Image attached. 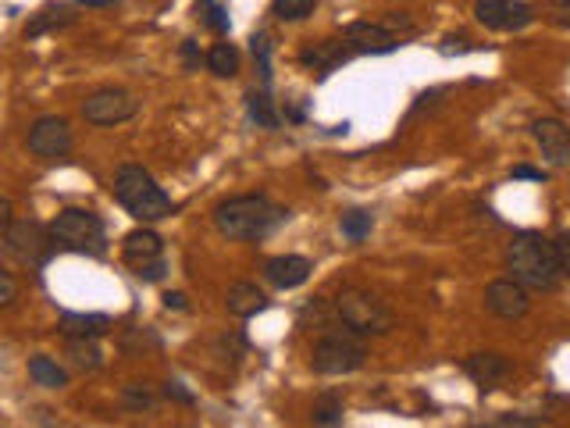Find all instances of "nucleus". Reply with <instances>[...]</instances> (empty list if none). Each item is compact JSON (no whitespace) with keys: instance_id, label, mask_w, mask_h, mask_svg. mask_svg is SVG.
<instances>
[{"instance_id":"obj_1","label":"nucleus","mask_w":570,"mask_h":428,"mask_svg":"<svg viewBox=\"0 0 570 428\" xmlns=\"http://www.w3.org/2000/svg\"><path fill=\"white\" fill-rule=\"evenodd\" d=\"M506 268L513 272V279L524 289H549L560 286V257H556L553 239L538 236V232H521L510 239L506 247Z\"/></svg>"},{"instance_id":"obj_2","label":"nucleus","mask_w":570,"mask_h":428,"mask_svg":"<svg viewBox=\"0 0 570 428\" xmlns=\"http://www.w3.org/2000/svg\"><path fill=\"white\" fill-rule=\"evenodd\" d=\"M285 218H289V211L271 204L261 193L232 197L214 211V225H218V232L228 239H264L268 232H275Z\"/></svg>"},{"instance_id":"obj_3","label":"nucleus","mask_w":570,"mask_h":428,"mask_svg":"<svg viewBox=\"0 0 570 428\" xmlns=\"http://www.w3.org/2000/svg\"><path fill=\"white\" fill-rule=\"evenodd\" d=\"M114 197L136 222H161L175 211L171 197L154 182V175L139 165H125L114 175Z\"/></svg>"},{"instance_id":"obj_4","label":"nucleus","mask_w":570,"mask_h":428,"mask_svg":"<svg viewBox=\"0 0 570 428\" xmlns=\"http://www.w3.org/2000/svg\"><path fill=\"white\" fill-rule=\"evenodd\" d=\"M367 361V343L360 339V332L346 329L325 332L310 350V368L318 375H350V371L364 368Z\"/></svg>"},{"instance_id":"obj_5","label":"nucleus","mask_w":570,"mask_h":428,"mask_svg":"<svg viewBox=\"0 0 570 428\" xmlns=\"http://www.w3.org/2000/svg\"><path fill=\"white\" fill-rule=\"evenodd\" d=\"M50 239L75 254H104V222L86 207H65L50 222Z\"/></svg>"},{"instance_id":"obj_6","label":"nucleus","mask_w":570,"mask_h":428,"mask_svg":"<svg viewBox=\"0 0 570 428\" xmlns=\"http://www.w3.org/2000/svg\"><path fill=\"white\" fill-rule=\"evenodd\" d=\"M335 314H339L342 325H350L360 336H385L396 325L389 307L364 289H342L339 300H335Z\"/></svg>"},{"instance_id":"obj_7","label":"nucleus","mask_w":570,"mask_h":428,"mask_svg":"<svg viewBox=\"0 0 570 428\" xmlns=\"http://www.w3.org/2000/svg\"><path fill=\"white\" fill-rule=\"evenodd\" d=\"M474 18L496 33H521L535 22V11L524 0H474Z\"/></svg>"},{"instance_id":"obj_8","label":"nucleus","mask_w":570,"mask_h":428,"mask_svg":"<svg viewBox=\"0 0 570 428\" xmlns=\"http://www.w3.org/2000/svg\"><path fill=\"white\" fill-rule=\"evenodd\" d=\"M139 111V100L125 90H97L82 100V118L93 125H118L129 122Z\"/></svg>"},{"instance_id":"obj_9","label":"nucleus","mask_w":570,"mask_h":428,"mask_svg":"<svg viewBox=\"0 0 570 428\" xmlns=\"http://www.w3.org/2000/svg\"><path fill=\"white\" fill-rule=\"evenodd\" d=\"M50 247H54V239L50 232L43 229L40 222H11L8 225V250L15 257L29 264H40L50 257Z\"/></svg>"},{"instance_id":"obj_10","label":"nucleus","mask_w":570,"mask_h":428,"mask_svg":"<svg viewBox=\"0 0 570 428\" xmlns=\"http://www.w3.org/2000/svg\"><path fill=\"white\" fill-rule=\"evenodd\" d=\"M29 150L43 161H57L72 150V129H68L65 118H40V122L29 129Z\"/></svg>"},{"instance_id":"obj_11","label":"nucleus","mask_w":570,"mask_h":428,"mask_svg":"<svg viewBox=\"0 0 570 428\" xmlns=\"http://www.w3.org/2000/svg\"><path fill=\"white\" fill-rule=\"evenodd\" d=\"M485 307H489L496 318L503 321H517L528 314L531 300H528V289L521 286L517 279H499L485 289Z\"/></svg>"},{"instance_id":"obj_12","label":"nucleus","mask_w":570,"mask_h":428,"mask_svg":"<svg viewBox=\"0 0 570 428\" xmlns=\"http://www.w3.org/2000/svg\"><path fill=\"white\" fill-rule=\"evenodd\" d=\"M531 136H535L538 150H542L549 165H570V125H563L560 118H538L531 125Z\"/></svg>"},{"instance_id":"obj_13","label":"nucleus","mask_w":570,"mask_h":428,"mask_svg":"<svg viewBox=\"0 0 570 428\" xmlns=\"http://www.w3.org/2000/svg\"><path fill=\"white\" fill-rule=\"evenodd\" d=\"M342 43L353 54H392L399 47V40L385 25H371V22H350L342 29Z\"/></svg>"},{"instance_id":"obj_14","label":"nucleus","mask_w":570,"mask_h":428,"mask_svg":"<svg viewBox=\"0 0 570 428\" xmlns=\"http://www.w3.org/2000/svg\"><path fill=\"white\" fill-rule=\"evenodd\" d=\"M310 272H314V264H310L307 257H300V254L271 257V261L264 264V275H268V282H271V286H278V289L303 286V282L310 279Z\"/></svg>"},{"instance_id":"obj_15","label":"nucleus","mask_w":570,"mask_h":428,"mask_svg":"<svg viewBox=\"0 0 570 428\" xmlns=\"http://www.w3.org/2000/svg\"><path fill=\"white\" fill-rule=\"evenodd\" d=\"M464 371L471 375L478 386H496V382H503L506 375L513 371L510 357L496 354V350H485V354H471L464 361Z\"/></svg>"},{"instance_id":"obj_16","label":"nucleus","mask_w":570,"mask_h":428,"mask_svg":"<svg viewBox=\"0 0 570 428\" xmlns=\"http://www.w3.org/2000/svg\"><path fill=\"white\" fill-rule=\"evenodd\" d=\"M161 236L157 232H150V229H136V232H129L125 236V243H122V254H125V261L132 264V268H143V264H150V261H157L161 257Z\"/></svg>"},{"instance_id":"obj_17","label":"nucleus","mask_w":570,"mask_h":428,"mask_svg":"<svg viewBox=\"0 0 570 428\" xmlns=\"http://www.w3.org/2000/svg\"><path fill=\"white\" fill-rule=\"evenodd\" d=\"M225 307L228 314H236V318H253V314H261L264 307H268V297H264L253 282H236V286L228 289Z\"/></svg>"},{"instance_id":"obj_18","label":"nucleus","mask_w":570,"mask_h":428,"mask_svg":"<svg viewBox=\"0 0 570 428\" xmlns=\"http://www.w3.org/2000/svg\"><path fill=\"white\" fill-rule=\"evenodd\" d=\"M111 329V318L107 314H82V311H68L61 314V332L68 339H97Z\"/></svg>"},{"instance_id":"obj_19","label":"nucleus","mask_w":570,"mask_h":428,"mask_svg":"<svg viewBox=\"0 0 570 428\" xmlns=\"http://www.w3.org/2000/svg\"><path fill=\"white\" fill-rule=\"evenodd\" d=\"M353 50L346 47V43H332V40H321V43H314V47H307L300 54V61L303 65H310V68H318V72H332V68H339L342 61L350 58Z\"/></svg>"},{"instance_id":"obj_20","label":"nucleus","mask_w":570,"mask_h":428,"mask_svg":"<svg viewBox=\"0 0 570 428\" xmlns=\"http://www.w3.org/2000/svg\"><path fill=\"white\" fill-rule=\"evenodd\" d=\"M29 375H33L36 386L43 389H61L68 386V371L61 368L57 361H50V357H29Z\"/></svg>"},{"instance_id":"obj_21","label":"nucleus","mask_w":570,"mask_h":428,"mask_svg":"<svg viewBox=\"0 0 570 428\" xmlns=\"http://www.w3.org/2000/svg\"><path fill=\"white\" fill-rule=\"evenodd\" d=\"M207 68H211L218 79H232V75L239 72V54L232 43H218V47H211V54H207Z\"/></svg>"},{"instance_id":"obj_22","label":"nucleus","mask_w":570,"mask_h":428,"mask_svg":"<svg viewBox=\"0 0 570 428\" xmlns=\"http://www.w3.org/2000/svg\"><path fill=\"white\" fill-rule=\"evenodd\" d=\"M314 8H318V0H275V4H271V11H275L282 22H303V18L314 15Z\"/></svg>"},{"instance_id":"obj_23","label":"nucleus","mask_w":570,"mask_h":428,"mask_svg":"<svg viewBox=\"0 0 570 428\" xmlns=\"http://www.w3.org/2000/svg\"><path fill=\"white\" fill-rule=\"evenodd\" d=\"M371 225H375L371 211H350V214H342V236L353 239V243H360V239L371 236Z\"/></svg>"},{"instance_id":"obj_24","label":"nucleus","mask_w":570,"mask_h":428,"mask_svg":"<svg viewBox=\"0 0 570 428\" xmlns=\"http://www.w3.org/2000/svg\"><path fill=\"white\" fill-rule=\"evenodd\" d=\"M250 118L261 129H278V111L271 107V100H268V93H250Z\"/></svg>"},{"instance_id":"obj_25","label":"nucleus","mask_w":570,"mask_h":428,"mask_svg":"<svg viewBox=\"0 0 570 428\" xmlns=\"http://www.w3.org/2000/svg\"><path fill=\"white\" fill-rule=\"evenodd\" d=\"M122 404L129 407V411H154V407H157L154 386H139V382H132V386H125Z\"/></svg>"},{"instance_id":"obj_26","label":"nucleus","mask_w":570,"mask_h":428,"mask_svg":"<svg viewBox=\"0 0 570 428\" xmlns=\"http://www.w3.org/2000/svg\"><path fill=\"white\" fill-rule=\"evenodd\" d=\"M68 354H72V361L79 364V368H100V350H97V343H93V339H72V343H68Z\"/></svg>"},{"instance_id":"obj_27","label":"nucleus","mask_w":570,"mask_h":428,"mask_svg":"<svg viewBox=\"0 0 570 428\" xmlns=\"http://www.w3.org/2000/svg\"><path fill=\"white\" fill-rule=\"evenodd\" d=\"M314 425H342V400L339 396H321L314 404Z\"/></svg>"},{"instance_id":"obj_28","label":"nucleus","mask_w":570,"mask_h":428,"mask_svg":"<svg viewBox=\"0 0 570 428\" xmlns=\"http://www.w3.org/2000/svg\"><path fill=\"white\" fill-rule=\"evenodd\" d=\"M549 22H556L560 29H570V0H546Z\"/></svg>"},{"instance_id":"obj_29","label":"nucleus","mask_w":570,"mask_h":428,"mask_svg":"<svg viewBox=\"0 0 570 428\" xmlns=\"http://www.w3.org/2000/svg\"><path fill=\"white\" fill-rule=\"evenodd\" d=\"M553 247H556V257H560V272L570 279V229H563L560 236L553 239Z\"/></svg>"},{"instance_id":"obj_30","label":"nucleus","mask_w":570,"mask_h":428,"mask_svg":"<svg viewBox=\"0 0 570 428\" xmlns=\"http://www.w3.org/2000/svg\"><path fill=\"white\" fill-rule=\"evenodd\" d=\"M15 297H18V282L8 272H0V307L15 304Z\"/></svg>"},{"instance_id":"obj_31","label":"nucleus","mask_w":570,"mask_h":428,"mask_svg":"<svg viewBox=\"0 0 570 428\" xmlns=\"http://www.w3.org/2000/svg\"><path fill=\"white\" fill-rule=\"evenodd\" d=\"M204 4H207V22H211L214 29H218V33H228V15H225V8H218L214 0H204Z\"/></svg>"},{"instance_id":"obj_32","label":"nucleus","mask_w":570,"mask_h":428,"mask_svg":"<svg viewBox=\"0 0 570 428\" xmlns=\"http://www.w3.org/2000/svg\"><path fill=\"white\" fill-rule=\"evenodd\" d=\"M54 22L61 25V22H68V18H54V11H47V15H40L33 25H29V29H25V36H40V33H47V29H50V25H54Z\"/></svg>"},{"instance_id":"obj_33","label":"nucleus","mask_w":570,"mask_h":428,"mask_svg":"<svg viewBox=\"0 0 570 428\" xmlns=\"http://www.w3.org/2000/svg\"><path fill=\"white\" fill-rule=\"evenodd\" d=\"M253 54L261 58V72H264V83L271 79V65H268V40L264 36H253Z\"/></svg>"},{"instance_id":"obj_34","label":"nucleus","mask_w":570,"mask_h":428,"mask_svg":"<svg viewBox=\"0 0 570 428\" xmlns=\"http://www.w3.org/2000/svg\"><path fill=\"white\" fill-rule=\"evenodd\" d=\"M136 275L139 279H147V282H157L164 275V261L157 257V261H150V264H143V268H136Z\"/></svg>"},{"instance_id":"obj_35","label":"nucleus","mask_w":570,"mask_h":428,"mask_svg":"<svg viewBox=\"0 0 570 428\" xmlns=\"http://www.w3.org/2000/svg\"><path fill=\"white\" fill-rule=\"evenodd\" d=\"M496 425H549V418H524V414H506V418H499Z\"/></svg>"},{"instance_id":"obj_36","label":"nucleus","mask_w":570,"mask_h":428,"mask_svg":"<svg viewBox=\"0 0 570 428\" xmlns=\"http://www.w3.org/2000/svg\"><path fill=\"white\" fill-rule=\"evenodd\" d=\"M513 179H531V182H546V172H542V168H528V165H517V168H513Z\"/></svg>"},{"instance_id":"obj_37","label":"nucleus","mask_w":570,"mask_h":428,"mask_svg":"<svg viewBox=\"0 0 570 428\" xmlns=\"http://www.w3.org/2000/svg\"><path fill=\"white\" fill-rule=\"evenodd\" d=\"M164 393H168L171 400H179V404H193V393H189V389H182L179 382H168V386H164Z\"/></svg>"},{"instance_id":"obj_38","label":"nucleus","mask_w":570,"mask_h":428,"mask_svg":"<svg viewBox=\"0 0 570 428\" xmlns=\"http://www.w3.org/2000/svg\"><path fill=\"white\" fill-rule=\"evenodd\" d=\"M164 307H175V311H186V297H182V293H164Z\"/></svg>"},{"instance_id":"obj_39","label":"nucleus","mask_w":570,"mask_h":428,"mask_svg":"<svg viewBox=\"0 0 570 428\" xmlns=\"http://www.w3.org/2000/svg\"><path fill=\"white\" fill-rule=\"evenodd\" d=\"M4 225H11V200L8 197H0V229Z\"/></svg>"},{"instance_id":"obj_40","label":"nucleus","mask_w":570,"mask_h":428,"mask_svg":"<svg viewBox=\"0 0 570 428\" xmlns=\"http://www.w3.org/2000/svg\"><path fill=\"white\" fill-rule=\"evenodd\" d=\"M82 8H107V4H114V0H79Z\"/></svg>"},{"instance_id":"obj_41","label":"nucleus","mask_w":570,"mask_h":428,"mask_svg":"<svg viewBox=\"0 0 570 428\" xmlns=\"http://www.w3.org/2000/svg\"><path fill=\"white\" fill-rule=\"evenodd\" d=\"M186 65H196V47H193V40H186Z\"/></svg>"}]
</instances>
